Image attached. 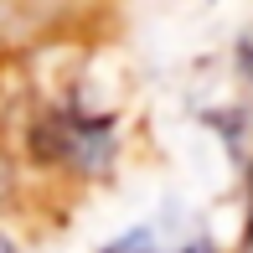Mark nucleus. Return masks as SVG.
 Masks as SVG:
<instances>
[{"label": "nucleus", "instance_id": "f257e3e1", "mask_svg": "<svg viewBox=\"0 0 253 253\" xmlns=\"http://www.w3.org/2000/svg\"><path fill=\"white\" fill-rule=\"evenodd\" d=\"M103 253H155V248L145 243L140 233H129V238H119V243H109V248H103Z\"/></svg>", "mask_w": 253, "mask_h": 253}, {"label": "nucleus", "instance_id": "7ed1b4c3", "mask_svg": "<svg viewBox=\"0 0 253 253\" xmlns=\"http://www.w3.org/2000/svg\"><path fill=\"white\" fill-rule=\"evenodd\" d=\"M248 243H253V202H248Z\"/></svg>", "mask_w": 253, "mask_h": 253}, {"label": "nucleus", "instance_id": "39448f33", "mask_svg": "<svg viewBox=\"0 0 253 253\" xmlns=\"http://www.w3.org/2000/svg\"><path fill=\"white\" fill-rule=\"evenodd\" d=\"M0 253H10V248H5V243H0Z\"/></svg>", "mask_w": 253, "mask_h": 253}, {"label": "nucleus", "instance_id": "f03ea898", "mask_svg": "<svg viewBox=\"0 0 253 253\" xmlns=\"http://www.w3.org/2000/svg\"><path fill=\"white\" fill-rule=\"evenodd\" d=\"M238 57H243V67H248V73H253V37L243 42V52H238Z\"/></svg>", "mask_w": 253, "mask_h": 253}, {"label": "nucleus", "instance_id": "20e7f679", "mask_svg": "<svg viewBox=\"0 0 253 253\" xmlns=\"http://www.w3.org/2000/svg\"><path fill=\"white\" fill-rule=\"evenodd\" d=\"M191 253H212V248H207V243H197V248H191Z\"/></svg>", "mask_w": 253, "mask_h": 253}]
</instances>
